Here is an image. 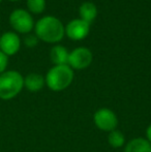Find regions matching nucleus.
Listing matches in <instances>:
<instances>
[{"label":"nucleus","mask_w":151,"mask_h":152,"mask_svg":"<svg viewBox=\"0 0 151 152\" xmlns=\"http://www.w3.org/2000/svg\"><path fill=\"white\" fill-rule=\"evenodd\" d=\"M34 30L38 39L49 44L60 42L65 34L64 26L61 21L52 16L39 19L34 25Z\"/></svg>","instance_id":"nucleus-1"},{"label":"nucleus","mask_w":151,"mask_h":152,"mask_svg":"<svg viewBox=\"0 0 151 152\" xmlns=\"http://www.w3.org/2000/svg\"><path fill=\"white\" fill-rule=\"evenodd\" d=\"M46 85L52 91H62L71 84L74 70L69 65H54L44 78Z\"/></svg>","instance_id":"nucleus-2"},{"label":"nucleus","mask_w":151,"mask_h":152,"mask_svg":"<svg viewBox=\"0 0 151 152\" xmlns=\"http://www.w3.org/2000/svg\"><path fill=\"white\" fill-rule=\"evenodd\" d=\"M24 87V78L17 70H7L0 75V98L8 100L16 97Z\"/></svg>","instance_id":"nucleus-3"},{"label":"nucleus","mask_w":151,"mask_h":152,"mask_svg":"<svg viewBox=\"0 0 151 152\" xmlns=\"http://www.w3.org/2000/svg\"><path fill=\"white\" fill-rule=\"evenodd\" d=\"M9 24L19 33H29L34 27V21L30 12L19 8L9 15Z\"/></svg>","instance_id":"nucleus-4"},{"label":"nucleus","mask_w":151,"mask_h":152,"mask_svg":"<svg viewBox=\"0 0 151 152\" xmlns=\"http://www.w3.org/2000/svg\"><path fill=\"white\" fill-rule=\"evenodd\" d=\"M93 122L98 129L103 132H111L112 130L117 129L118 126V118L111 109L101 108L93 115Z\"/></svg>","instance_id":"nucleus-5"},{"label":"nucleus","mask_w":151,"mask_h":152,"mask_svg":"<svg viewBox=\"0 0 151 152\" xmlns=\"http://www.w3.org/2000/svg\"><path fill=\"white\" fill-rule=\"evenodd\" d=\"M93 60L92 52L88 48L80 47L73 50L69 55V62L67 65L71 69H85L91 64Z\"/></svg>","instance_id":"nucleus-6"},{"label":"nucleus","mask_w":151,"mask_h":152,"mask_svg":"<svg viewBox=\"0 0 151 152\" xmlns=\"http://www.w3.org/2000/svg\"><path fill=\"white\" fill-rule=\"evenodd\" d=\"M65 34L73 40H81L85 38L90 31V24L82 19H75L69 22L64 27Z\"/></svg>","instance_id":"nucleus-7"},{"label":"nucleus","mask_w":151,"mask_h":152,"mask_svg":"<svg viewBox=\"0 0 151 152\" xmlns=\"http://www.w3.org/2000/svg\"><path fill=\"white\" fill-rule=\"evenodd\" d=\"M21 47V40L16 32L7 31L0 36V51L6 56L18 53Z\"/></svg>","instance_id":"nucleus-8"},{"label":"nucleus","mask_w":151,"mask_h":152,"mask_svg":"<svg viewBox=\"0 0 151 152\" xmlns=\"http://www.w3.org/2000/svg\"><path fill=\"white\" fill-rule=\"evenodd\" d=\"M44 84H46L44 78L36 72L27 75L24 79V87L30 92H37L42 90Z\"/></svg>","instance_id":"nucleus-9"},{"label":"nucleus","mask_w":151,"mask_h":152,"mask_svg":"<svg viewBox=\"0 0 151 152\" xmlns=\"http://www.w3.org/2000/svg\"><path fill=\"white\" fill-rule=\"evenodd\" d=\"M124 152H151V143L147 139L135 138L125 145Z\"/></svg>","instance_id":"nucleus-10"},{"label":"nucleus","mask_w":151,"mask_h":152,"mask_svg":"<svg viewBox=\"0 0 151 152\" xmlns=\"http://www.w3.org/2000/svg\"><path fill=\"white\" fill-rule=\"evenodd\" d=\"M69 51L63 46H57L53 47L50 51V58L51 61L55 65H66L69 62Z\"/></svg>","instance_id":"nucleus-11"},{"label":"nucleus","mask_w":151,"mask_h":152,"mask_svg":"<svg viewBox=\"0 0 151 152\" xmlns=\"http://www.w3.org/2000/svg\"><path fill=\"white\" fill-rule=\"evenodd\" d=\"M79 12H80V17L83 21L91 24V22L97 16V8L92 2H84L81 4L80 8H79Z\"/></svg>","instance_id":"nucleus-12"},{"label":"nucleus","mask_w":151,"mask_h":152,"mask_svg":"<svg viewBox=\"0 0 151 152\" xmlns=\"http://www.w3.org/2000/svg\"><path fill=\"white\" fill-rule=\"evenodd\" d=\"M108 143L113 148H120L125 145V137L122 132L118 129L112 130L108 134Z\"/></svg>","instance_id":"nucleus-13"},{"label":"nucleus","mask_w":151,"mask_h":152,"mask_svg":"<svg viewBox=\"0 0 151 152\" xmlns=\"http://www.w3.org/2000/svg\"><path fill=\"white\" fill-rule=\"evenodd\" d=\"M27 7L32 14H42L46 8V0H27Z\"/></svg>","instance_id":"nucleus-14"},{"label":"nucleus","mask_w":151,"mask_h":152,"mask_svg":"<svg viewBox=\"0 0 151 152\" xmlns=\"http://www.w3.org/2000/svg\"><path fill=\"white\" fill-rule=\"evenodd\" d=\"M38 37L36 35H33V34H28L26 37L24 38V42L28 48H33L37 45L38 42Z\"/></svg>","instance_id":"nucleus-15"},{"label":"nucleus","mask_w":151,"mask_h":152,"mask_svg":"<svg viewBox=\"0 0 151 152\" xmlns=\"http://www.w3.org/2000/svg\"><path fill=\"white\" fill-rule=\"evenodd\" d=\"M8 63V57L0 51V75L5 72Z\"/></svg>","instance_id":"nucleus-16"},{"label":"nucleus","mask_w":151,"mask_h":152,"mask_svg":"<svg viewBox=\"0 0 151 152\" xmlns=\"http://www.w3.org/2000/svg\"><path fill=\"white\" fill-rule=\"evenodd\" d=\"M146 137H147V140L151 143V123L148 125L147 129H146Z\"/></svg>","instance_id":"nucleus-17"},{"label":"nucleus","mask_w":151,"mask_h":152,"mask_svg":"<svg viewBox=\"0 0 151 152\" xmlns=\"http://www.w3.org/2000/svg\"><path fill=\"white\" fill-rule=\"evenodd\" d=\"M9 1H12V2H17V1H20V0H9Z\"/></svg>","instance_id":"nucleus-18"},{"label":"nucleus","mask_w":151,"mask_h":152,"mask_svg":"<svg viewBox=\"0 0 151 152\" xmlns=\"http://www.w3.org/2000/svg\"><path fill=\"white\" fill-rule=\"evenodd\" d=\"M1 1H2V0H0V2H1Z\"/></svg>","instance_id":"nucleus-19"}]
</instances>
